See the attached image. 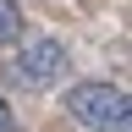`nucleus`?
I'll return each mask as SVG.
<instances>
[{"mask_svg":"<svg viewBox=\"0 0 132 132\" xmlns=\"http://www.w3.org/2000/svg\"><path fill=\"white\" fill-rule=\"evenodd\" d=\"M22 33V6L16 0H0V44H11Z\"/></svg>","mask_w":132,"mask_h":132,"instance_id":"obj_3","label":"nucleus"},{"mask_svg":"<svg viewBox=\"0 0 132 132\" xmlns=\"http://www.w3.org/2000/svg\"><path fill=\"white\" fill-rule=\"evenodd\" d=\"M66 110H72V121H82L88 132H127L132 127L127 88H110V82H77V88L66 94Z\"/></svg>","mask_w":132,"mask_h":132,"instance_id":"obj_2","label":"nucleus"},{"mask_svg":"<svg viewBox=\"0 0 132 132\" xmlns=\"http://www.w3.org/2000/svg\"><path fill=\"white\" fill-rule=\"evenodd\" d=\"M0 132H16V121H11V105L0 99Z\"/></svg>","mask_w":132,"mask_h":132,"instance_id":"obj_4","label":"nucleus"},{"mask_svg":"<svg viewBox=\"0 0 132 132\" xmlns=\"http://www.w3.org/2000/svg\"><path fill=\"white\" fill-rule=\"evenodd\" d=\"M61 72H66V44H61V39H28L6 66H0V77H6L11 88H22V94L55 88Z\"/></svg>","mask_w":132,"mask_h":132,"instance_id":"obj_1","label":"nucleus"}]
</instances>
